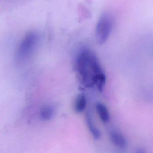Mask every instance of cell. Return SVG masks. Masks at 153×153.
Segmentation results:
<instances>
[{
    "label": "cell",
    "mask_w": 153,
    "mask_h": 153,
    "mask_svg": "<svg viewBox=\"0 0 153 153\" xmlns=\"http://www.w3.org/2000/svg\"><path fill=\"white\" fill-rule=\"evenodd\" d=\"M76 68L84 85L88 88L96 85L98 91H103L106 83V77L93 52L88 49L80 51L76 59Z\"/></svg>",
    "instance_id": "cell-1"
},
{
    "label": "cell",
    "mask_w": 153,
    "mask_h": 153,
    "mask_svg": "<svg viewBox=\"0 0 153 153\" xmlns=\"http://www.w3.org/2000/svg\"><path fill=\"white\" fill-rule=\"evenodd\" d=\"M40 35L36 32H30L25 36L19 46L16 60L19 63L25 62L32 56L40 42Z\"/></svg>",
    "instance_id": "cell-2"
},
{
    "label": "cell",
    "mask_w": 153,
    "mask_h": 153,
    "mask_svg": "<svg viewBox=\"0 0 153 153\" xmlns=\"http://www.w3.org/2000/svg\"><path fill=\"white\" fill-rule=\"evenodd\" d=\"M114 25V19L111 13L105 12L100 16L96 27V36L98 43L102 44L109 39Z\"/></svg>",
    "instance_id": "cell-3"
},
{
    "label": "cell",
    "mask_w": 153,
    "mask_h": 153,
    "mask_svg": "<svg viewBox=\"0 0 153 153\" xmlns=\"http://www.w3.org/2000/svg\"><path fill=\"white\" fill-rule=\"evenodd\" d=\"M112 143L120 148H124L127 146V141L123 135L116 131H112L110 134Z\"/></svg>",
    "instance_id": "cell-4"
},
{
    "label": "cell",
    "mask_w": 153,
    "mask_h": 153,
    "mask_svg": "<svg viewBox=\"0 0 153 153\" xmlns=\"http://www.w3.org/2000/svg\"><path fill=\"white\" fill-rule=\"evenodd\" d=\"M96 109L100 119L104 123H107L110 119V114L106 106L101 103L97 104Z\"/></svg>",
    "instance_id": "cell-5"
},
{
    "label": "cell",
    "mask_w": 153,
    "mask_h": 153,
    "mask_svg": "<svg viewBox=\"0 0 153 153\" xmlns=\"http://www.w3.org/2000/svg\"><path fill=\"white\" fill-rule=\"evenodd\" d=\"M86 120L87 124L89 128V130L93 135L94 138L96 140H98L100 139L101 136V132L95 126L89 113H87L86 115Z\"/></svg>",
    "instance_id": "cell-6"
},
{
    "label": "cell",
    "mask_w": 153,
    "mask_h": 153,
    "mask_svg": "<svg viewBox=\"0 0 153 153\" xmlns=\"http://www.w3.org/2000/svg\"><path fill=\"white\" fill-rule=\"evenodd\" d=\"M87 101L85 96L83 94H80L77 96L74 103V109L77 113L83 111L86 107Z\"/></svg>",
    "instance_id": "cell-7"
},
{
    "label": "cell",
    "mask_w": 153,
    "mask_h": 153,
    "mask_svg": "<svg viewBox=\"0 0 153 153\" xmlns=\"http://www.w3.org/2000/svg\"><path fill=\"white\" fill-rule=\"evenodd\" d=\"M54 113L55 110L52 106L46 105L41 110V117L44 120H50L53 117Z\"/></svg>",
    "instance_id": "cell-8"
}]
</instances>
